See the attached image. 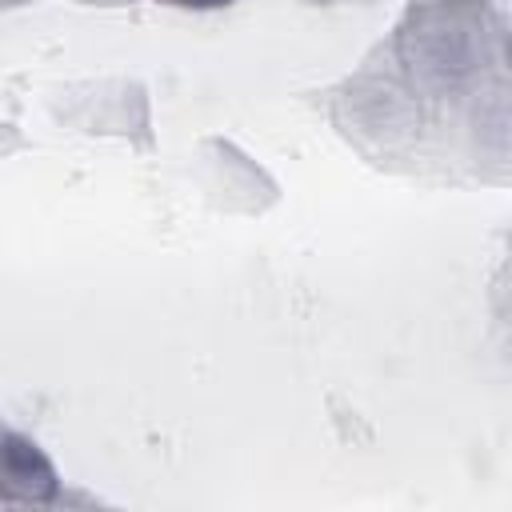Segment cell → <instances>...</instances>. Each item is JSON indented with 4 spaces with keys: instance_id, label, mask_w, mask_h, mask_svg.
Masks as SVG:
<instances>
[{
    "instance_id": "cell-1",
    "label": "cell",
    "mask_w": 512,
    "mask_h": 512,
    "mask_svg": "<svg viewBox=\"0 0 512 512\" xmlns=\"http://www.w3.org/2000/svg\"><path fill=\"white\" fill-rule=\"evenodd\" d=\"M4 484L12 496L24 500H48L56 492V472L44 460V452L28 440H20L16 432L4 436Z\"/></svg>"
},
{
    "instance_id": "cell-2",
    "label": "cell",
    "mask_w": 512,
    "mask_h": 512,
    "mask_svg": "<svg viewBox=\"0 0 512 512\" xmlns=\"http://www.w3.org/2000/svg\"><path fill=\"white\" fill-rule=\"evenodd\" d=\"M168 4H188V8H216V4H228V0H168Z\"/></svg>"
}]
</instances>
